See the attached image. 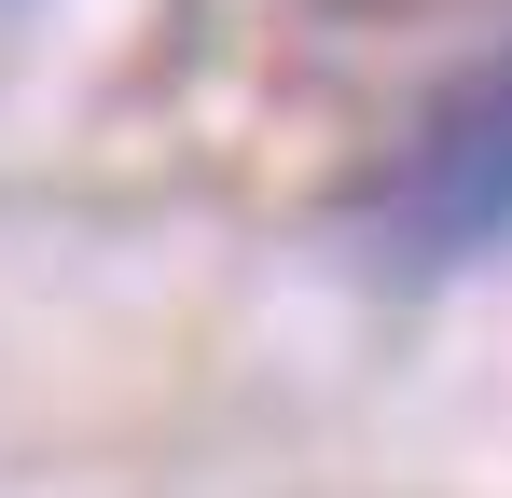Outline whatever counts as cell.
I'll return each instance as SVG.
<instances>
[{"label": "cell", "instance_id": "cell-1", "mask_svg": "<svg viewBox=\"0 0 512 498\" xmlns=\"http://www.w3.org/2000/svg\"><path fill=\"white\" fill-rule=\"evenodd\" d=\"M360 236L388 249V263H471V249L512 236V56H485L402 153L374 166Z\"/></svg>", "mask_w": 512, "mask_h": 498}]
</instances>
